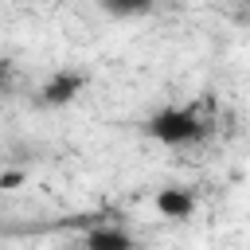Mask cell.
<instances>
[{"label":"cell","instance_id":"1","mask_svg":"<svg viewBox=\"0 0 250 250\" xmlns=\"http://www.w3.org/2000/svg\"><path fill=\"white\" fill-rule=\"evenodd\" d=\"M145 133L152 141L168 145V148H184V145L207 141L211 137V121L191 105H168V109H160V113H152L145 121Z\"/></svg>","mask_w":250,"mask_h":250},{"label":"cell","instance_id":"2","mask_svg":"<svg viewBox=\"0 0 250 250\" xmlns=\"http://www.w3.org/2000/svg\"><path fill=\"white\" fill-rule=\"evenodd\" d=\"M82 90H86V74H82V70H59V74H51V78L39 86V105H47V109L70 105Z\"/></svg>","mask_w":250,"mask_h":250},{"label":"cell","instance_id":"3","mask_svg":"<svg viewBox=\"0 0 250 250\" xmlns=\"http://www.w3.org/2000/svg\"><path fill=\"white\" fill-rule=\"evenodd\" d=\"M82 246H90V250H133V246H137V238H133L125 227L94 223V227L82 234Z\"/></svg>","mask_w":250,"mask_h":250},{"label":"cell","instance_id":"4","mask_svg":"<svg viewBox=\"0 0 250 250\" xmlns=\"http://www.w3.org/2000/svg\"><path fill=\"white\" fill-rule=\"evenodd\" d=\"M156 211L164 219H188L195 211V191H188V188H164V191H156Z\"/></svg>","mask_w":250,"mask_h":250},{"label":"cell","instance_id":"5","mask_svg":"<svg viewBox=\"0 0 250 250\" xmlns=\"http://www.w3.org/2000/svg\"><path fill=\"white\" fill-rule=\"evenodd\" d=\"M156 0H102V8L117 20H133V16H145Z\"/></svg>","mask_w":250,"mask_h":250},{"label":"cell","instance_id":"6","mask_svg":"<svg viewBox=\"0 0 250 250\" xmlns=\"http://www.w3.org/2000/svg\"><path fill=\"white\" fill-rule=\"evenodd\" d=\"M20 184H23V172H16V168H8V172L0 176V188H8V191H12V188H20Z\"/></svg>","mask_w":250,"mask_h":250}]
</instances>
